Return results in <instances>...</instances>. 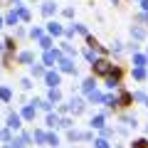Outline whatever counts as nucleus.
<instances>
[{
  "mask_svg": "<svg viewBox=\"0 0 148 148\" xmlns=\"http://www.w3.org/2000/svg\"><path fill=\"white\" fill-rule=\"evenodd\" d=\"M121 84H123V69L114 64V69L104 77V86H106V91H119Z\"/></svg>",
  "mask_w": 148,
  "mask_h": 148,
  "instance_id": "f257e3e1",
  "label": "nucleus"
},
{
  "mask_svg": "<svg viewBox=\"0 0 148 148\" xmlns=\"http://www.w3.org/2000/svg\"><path fill=\"white\" fill-rule=\"evenodd\" d=\"M111 69H114V62H111L109 57H99L91 64V74H94V77H106Z\"/></svg>",
  "mask_w": 148,
  "mask_h": 148,
  "instance_id": "f03ea898",
  "label": "nucleus"
},
{
  "mask_svg": "<svg viewBox=\"0 0 148 148\" xmlns=\"http://www.w3.org/2000/svg\"><path fill=\"white\" fill-rule=\"evenodd\" d=\"M57 69L62 74H72V77H79V69H77V64H74L72 57H67V54H62V59L57 62Z\"/></svg>",
  "mask_w": 148,
  "mask_h": 148,
  "instance_id": "7ed1b4c3",
  "label": "nucleus"
},
{
  "mask_svg": "<svg viewBox=\"0 0 148 148\" xmlns=\"http://www.w3.org/2000/svg\"><path fill=\"white\" fill-rule=\"evenodd\" d=\"M62 59V49H57V47H49V49H45L42 52V64L45 67H57V62Z\"/></svg>",
  "mask_w": 148,
  "mask_h": 148,
  "instance_id": "20e7f679",
  "label": "nucleus"
},
{
  "mask_svg": "<svg viewBox=\"0 0 148 148\" xmlns=\"http://www.w3.org/2000/svg\"><path fill=\"white\" fill-rule=\"evenodd\" d=\"M45 86H47V89H54V86H62V72H59V69H52L49 67L47 72H45Z\"/></svg>",
  "mask_w": 148,
  "mask_h": 148,
  "instance_id": "39448f33",
  "label": "nucleus"
},
{
  "mask_svg": "<svg viewBox=\"0 0 148 148\" xmlns=\"http://www.w3.org/2000/svg\"><path fill=\"white\" fill-rule=\"evenodd\" d=\"M67 106H69V114L79 116V114L86 111V96H72V99L67 101Z\"/></svg>",
  "mask_w": 148,
  "mask_h": 148,
  "instance_id": "423d86ee",
  "label": "nucleus"
},
{
  "mask_svg": "<svg viewBox=\"0 0 148 148\" xmlns=\"http://www.w3.org/2000/svg\"><path fill=\"white\" fill-rule=\"evenodd\" d=\"M22 121H25V119L20 116V111H8V116H5V126L10 128V131H20V128H22Z\"/></svg>",
  "mask_w": 148,
  "mask_h": 148,
  "instance_id": "0eeeda50",
  "label": "nucleus"
},
{
  "mask_svg": "<svg viewBox=\"0 0 148 148\" xmlns=\"http://www.w3.org/2000/svg\"><path fill=\"white\" fill-rule=\"evenodd\" d=\"M45 25H47V27H45L47 35H52V37H62V35H64V25H62L59 20H54V17H49Z\"/></svg>",
  "mask_w": 148,
  "mask_h": 148,
  "instance_id": "6e6552de",
  "label": "nucleus"
},
{
  "mask_svg": "<svg viewBox=\"0 0 148 148\" xmlns=\"http://www.w3.org/2000/svg\"><path fill=\"white\" fill-rule=\"evenodd\" d=\"M12 8H15V12L20 15V22H30L32 20V10L22 3V0H17V3H12Z\"/></svg>",
  "mask_w": 148,
  "mask_h": 148,
  "instance_id": "1a4fd4ad",
  "label": "nucleus"
},
{
  "mask_svg": "<svg viewBox=\"0 0 148 148\" xmlns=\"http://www.w3.org/2000/svg\"><path fill=\"white\" fill-rule=\"evenodd\" d=\"M40 12H42V15L49 20V17H54V15L59 12V5L54 3V0H45L42 5H40Z\"/></svg>",
  "mask_w": 148,
  "mask_h": 148,
  "instance_id": "9d476101",
  "label": "nucleus"
},
{
  "mask_svg": "<svg viewBox=\"0 0 148 148\" xmlns=\"http://www.w3.org/2000/svg\"><path fill=\"white\" fill-rule=\"evenodd\" d=\"M15 62L30 67V64L35 62V52H32V49H20V52H15Z\"/></svg>",
  "mask_w": 148,
  "mask_h": 148,
  "instance_id": "9b49d317",
  "label": "nucleus"
},
{
  "mask_svg": "<svg viewBox=\"0 0 148 148\" xmlns=\"http://www.w3.org/2000/svg\"><path fill=\"white\" fill-rule=\"evenodd\" d=\"M116 101H119V106H121V109H128V106L133 104V91L119 89V94H116Z\"/></svg>",
  "mask_w": 148,
  "mask_h": 148,
  "instance_id": "f8f14e48",
  "label": "nucleus"
},
{
  "mask_svg": "<svg viewBox=\"0 0 148 148\" xmlns=\"http://www.w3.org/2000/svg\"><path fill=\"white\" fill-rule=\"evenodd\" d=\"M20 116L25 119V121H32V119L37 116V106L32 104V101H25V104H22V109H20Z\"/></svg>",
  "mask_w": 148,
  "mask_h": 148,
  "instance_id": "ddd939ff",
  "label": "nucleus"
},
{
  "mask_svg": "<svg viewBox=\"0 0 148 148\" xmlns=\"http://www.w3.org/2000/svg\"><path fill=\"white\" fill-rule=\"evenodd\" d=\"M131 67H148V54L146 52H133L131 54Z\"/></svg>",
  "mask_w": 148,
  "mask_h": 148,
  "instance_id": "4468645a",
  "label": "nucleus"
},
{
  "mask_svg": "<svg viewBox=\"0 0 148 148\" xmlns=\"http://www.w3.org/2000/svg\"><path fill=\"white\" fill-rule=\"evenodd\" d=\"M67 138L69 141H91V131H74V128H69Z\"/></svg>",
  "mask_w": 148,
  "mask_h": 148,
  "instance_id": "2eb2a0df",
  "label": "nucleus"
},
{
  "mask_svg": "<svg viewBox=\"0 0 148 148\" xmlns=\"http://www.w3.org/2000/svg\"><path fill=\"white\" fill-rule=\"evenodd\" d=\"M146 35H148L146 25H133V27H131V40H136V42H143Z\"/></svg>",
  "mask_w": 148,
  "mask_h": 148,
  "instance_id": "dca6fc26",
  "label": "nucleus"
},
{
  "mask_svg": "<svg viewBox=\"0 0 148 148\" xmlns=\"http://www.w3.org/2000/svg\"><path fill=\"white\" fill-rule=\"evenodd\" d=\"M3 17H5V27H17V25H20V15L15 12V8H10Z\"/></svg>",
  "mask_w": 148,
  "mask_h": 148,
  "instance_id": "f3484780",
  "label": "nucleus"
},
{
  "mask_svg": "<svg viewBox=\"0 0 148 148\" xmlns=\"http://www.w3.org/2000/svg\"><path fill=\"white\" fill-rule=\"evenodd\" d=\"M45 72H47V67H45L42 62H32L30 64V77H35V79H42Z\"/></svg>",
  "mask_w": 148,
  "mask_h": 148,
  "instance_id": "a211bd4d",
  "label": "nucleus"
},
{
  "mask_svg": "<svg viewBox=\"0 0 148 148\" xmlns=\"http://www.w3.org/2000/svg\"><path fill=\"white\" fill-rule=\"evenodd\" d=\"M106 116H109V109H106L104 114H94V116H91V121H89V126H91V128H104Z\"/></svg>",
  "mask_w": 148,
  "mask_h": 148,
  "instance_id": "6ab92c4d",
  "label": "nucleus"
},
{
  "mask_svg": "<svg viewBox=\"0 0 148 148\" xmlns=\"http://www.w3.org/2000/svg\"><path fill=\"white\" fill-rule=\"evenodd\" d=\"M94 89H99V86H96V77L94 74H91V77H86L84 82H82V94H89V91H94Z\"/></svg>",
  "mask_w": 148,
  "mask_h": 148,
  "instance_id": "aec40b11",
  "label": "nucleus"
},
{
  "mask_svg": "<svg viewBox=\"0 0 148 148\" xmlns=\"http://www.w3.org/2000/svg\"><path fill=\"white\" fill-rule=\"evenodd\" d=\"M32 141H37V146H47V128H35Z\"/></svg>",
  "mask_w": 148,
  "mask_h": 148,
  "instance_id": "412c9836",
  "label": "nucleus"
},
{
  "mask_svg": "<svg viewBox=\"0 0 148 148\" xmlns=\"http://www.w3.org/2000/svg\"><path fill=\"white\" fill-rule=\"evenodd\" d=\"M59 49H62V54H67V57H72V59H77V57H79L77 47H74V45L69 42V40H64V42H62V47H59Z\"/></svg>",
  "mask_w": 148,
  "mask_h": 148,
  "instance_id": "4be33fe9",
  "label": "nucleus"
},
{
  "mask_svg": "<svg viewBox=\"0 0 148 148\" xmlns=\"http://www.w3.org/2000/svg\"><path fill=\"white\" fill-rule=\"evenodd\" d=\"M121 123L128 126V128H136L138 126V119H136V114H128V111H126V114H121Z\"/></svg>",
  "mask_w": 148,
  "mask_h": 148,
  "instance_id": "5701e85b",
  "label": "nucleus"
},
{
  "mask_svg": "<svg viewBox=\"0 0 148 148\" xmlns=\"http://www.w3.org/2000/svg\"><path fill=\"white\" fill-rule=\"evenodd\" d=\"M131 77L136 82H143V79H148V69L146 67H131Z\"/></svg>",
  "mask_w": 148,
  "mask_h": 148,
  "instance_id": "b1692460",
  "label": "nucleus"
},
{
  "mask_svg": "<svg viewBox=\"0 0 148 148\" xmlns=\"http://www.w3.org/2000/svg\"><path fill=\"white\" fill-rule=\"evenodd\" d=\"M47 99L52 101V104H59V101L64 99V94H62V89H59V86H54V89H47Z\"/></svg>",
  "mask_w": 148,
  "mask_h": 148,
  "instance_id": "393cba45",
  "label": "nucleus"
},
{
  "mask_svg": "<svg viewBox=\"0 0 148 148\" xmlns=\"http://www.w3.org/2000/svg\"><path fill=\"white\" fill-rule=\"evenodd\" d=\"M45 126H47V128L59 126V114H57V111H49L47 116H45Z\"/></svg>",
  "mask_w": 148,
  "mask_h": 148,
  "instance_id": "a878e982",
  "label": "nucleus"
},
{
  "mask_svg": "<svg viewBox=\"0 0 148 148\" xmlns=\"http://www.w3.org/2000/svg\"><path fill=\"white\" fill-rule=\"evenodd\" d=\"M0 101L3 104H8V101H12V89L5 84H0Z\"/></svg>",
  "mask_w": 148,
  "mask_h": 148,
  "instance_id": "bb28decb",
  "label": "nucleus"
},
{
  "mask_svg": "<svg viewBox=\"0 0 148 148\" xmlns=\"http://www.w3.org/2000/svg\"><path fill=\"white\" fill-rule=\"evenodd\" d=\"M37 45H40L42 52H45V49H49V47H52V35H42L40 40H37Z\"/></svg>",
  "mask_w": 148,
  "mask_h": 148,
  "instance_id": "cd10ccee",
  "label": "nucleus"
},
{
  "mask_svg": "<svg viewBox=\"0 0 148 148\" xmlns=\"http://www.w3.org/2000/svg\"><path fill=\"white\" fill-rule=\"evenodd\" d=\"M72 126H74V119L67 116V114H62V116H59V128H67V131H69Z\"/></svg>",
  "mask_w": 148,
  "mask_h": 148,
  "instance_id": "c85d7f7f",
  "label": "nucleus"
},
{
  "mask_svg": "<svg viewBox=\"0 0 148 148\" xmlns=\"http://www.w3.org/2000/svg\"><path fill=\"white\" fill-rule=\"evenodd\" d=\"M27 35H30L32 40H40L42 35H47V30H45V27H30V30H27Z\"/></svg>",
  "mask_w": 148,
  "mask_h": 148,
  "instance_id": "c756f323",
  "label": "nucleus"
},
{
  "mask_svg": "<svg viewBox=\"0 0 148 148\" xmlns=\"http://www.w3.org/2000/svg\"><path fill=\"white\" fill-rule=\"evenodd\" d=\"M123 49H126V47H123V42H121V40H114V42L109 45V52H114V54H121Z\"/></svg>",
  "mask_w": 148,
  "mask_h": 148,
  "instance_id": "7c9ffc66",
  "label": "nucleus"
},
{
  "mask_svg": "<svg viewBox=\"0 0 148 148\" xmlns=\"http://www.w3.org/2000/svg\"><path fill=\"white\" fill-rule=\"evenodd\" d=\"M0 141H3V143H10L12 141V131H10V128H0Z\"/></svg>",
  "mask_w": 148,
  "mask_h": 148,
  "instance_id": "2f4dec72",
  "label": "nucleus"
},
{
  "mask_svg": "<svg viewBox=\"0 0 148 148\" xmlns=\"http://www.w3.org/2000/svg\"><path fill=\"white\" fill-rule=\"evenodd\" d=\"M47 146H49V148H52V146H59V136H57V133L47 131Z\"/></svg>",
  "mask_w": 148,
  "mask_h": 148,
  "instance_id": "473e14b6",
  "label": "nucleus"
},
{
  "mask_svg": "<svg viewBox=\"0 0 148 148\" xmlns=\"http://www.w3.org/2000/svg\"><path fill=\"white\" fill-rule=\"evenodd\" d=\"M94 148H111V146H109V138H104V136L94 138Z\"/></svg>",
  "mask_w": 148,
  "mask_h": 148,
  "instance_id": "72a5a7b5",
  "label": "nucleus"
},
{
  "mask_svg": "<svg viewBox=\"0 0 148 148\" xmlns=\"http://www.w3.org/2000/svg\"><path fill=\"white\" fill-rule=\"evenodd\" d=\"M3 45H5L8 52H15V47H17V45H15V37H5V40H3Z\"/></svg>",
  "mask_w": 148,
  "mask_h": 148,
  "instance_id": "f704fd0d",
  "label": "nucleus"
},
{
  "mask_svg": "<svg viewBox=\"0 0 148 148\" xmlns=\"http://www.w3.org/2000/svg\"><path fill=\"white\" fill-rule=\"evenodd\" d=\"M12 37H15V40H25V37H27V30H25L22 25H17V27H15V35H12Z\"/></svg>",
  "mask_w": 148,
  "mask_h": 148,
  "instance_id": "c9c22d12",
  "label": "nucleus"
},
{
  "mask_svg": "<svg viewBox=\"0 0 148 148\" xmlns=\"http://www.w3.org/2000/svg\"><path fill=\"white\" fill-rule=\"evenodd\" d=\"M32 86H35V84H32V79H30V77H25V79H20V89H22V91H30Z\"/></svg>",
  "mask_w": 148,
  "mask_h": 148,
  "instance_id": "e433bc0d",
  "label": "nucleus"
},
{
  "mask_svg": "<svg viewBox=\"0 0 148 148\" xmlns=\"http://www.w3.org/2000/svg\"><path fill=\"white\" fill-rule=\"evenodd\" d=\"M131 148H148V138H136L131 143Z\"/></svg>",
  "mask_w": 148,
  "mask_h": 148,
  "instance_id": "4c0bfd02",
  "label": "nucleus"
},
{
  "mask_svg": "<svg viewBox=\"0 0 148 148\" xmlns=\"http://www.w3.org/2000/svg\"><path fill=\"white\" fill-rule=\"evenodd\" d=\"M146 91H133V101H138V104H143V101H146Z\"/></svg>",
  "mask_w": 148,
  "mask_h": 148,
  "instance_id": "58836bf2",
  "label": "nucleus"
},
{
  "mask_svg": "<svg viewBox=\"0 0 148 148\" xmlns=\"http://www.w3.org/2000/svg\"><path fill=\"white\" fill-rule=\"evenodd\" d=\"M138 49H141V47H138V42H136V40H131V42L126 45V52H131V54H133V52H138Z\"/></svg>",
  "mask_w": 148,
  "mask_h": 148,
  "instance_id": "ea45409f",
  "label": "nucleus"
},
{
  "mask_svg": "<svg viewBox=\"0 0 148 148\" xmlns=\"http://www.w3.org/2000/svg\"><path fill=\"white\" fill-rule=\"evenodd\" d=\"M74 27H77V32H79V35H89V30H86V25H82V22H74Z\"/></svg>",
  "mask_w": 148,
  "mask_h": 148,
  "instance_id": "a19ab883",
  "label": "nucleus"
},
{
  "mask_svg": "<svg viewBox=\"0 0 148 148\" xmlns=\"http://www.w3.org/2000/svg\"><path fill=\"white\" fill-rule=\"evenodd\" d=\"M136 20H138V22H143V25L148 27V12H138V15H136Z\"/></svg>",
  "mask_w": 148,
  "mask_h": 148,
  "instance_id": "79ce46f5",
  "label": "nucleus"
},
{
  "mask_svg": "<svg viewBox=\"0 0 148 148\" xmlns=\"http://www.w3.org/2000/svg\"><path fill=\"white\" fill-rule=\"evenodd\" d=\"M62 15H64V17H74V8H64Z\"/></svg>",
  "mask_w": 148,
  "mask_h": 148,
  "instance_id": "37998d69",
  "label": "nucleus"
},
{
  "mask_svg": "<svg viewBox=\"0 0 148 148\" xmlns=\"http://www.w3.org/2000/svg\"><path fill=\"white\" fill-rule=\"evenodd\" d=\"M141 10H143V12H148V0H141Z\"/></svg>",
  "mask_w": 148,
  "mask_h": 148,
  "instance_id": "c03bdc74",
  "label": "nucleus"
},
{
  "mask_svg": "<svg viewBox=\"0 0 148 148\" xmlns=\"http://www.w3.org/2000/svg\"><path fill=\"white\" fill-rule=\"evenodd\" d=\"M3 27H5V17L0 15V30H3Z\"/></svg>",
  "mask_w": 148,
  "mask_h": 148,
  "instance_id": "a18cd8bd",
  "label": "nucleus"
},
{
  "mask_svg": "<svg viewBox=\"0 0 148 148\" xmlns=\"http://www.w3.org/2000/svg\"><path fill=\"white\" fill-rule=\"evenodd\" d=\"M3 52H5V45H3V40H0V54H3Z\"/></svg>",
  "mask_w": 148,
  "mask_h": 148,
  "instance_id": "49530a36",
  "label": "nucleus"
},
{
  "mask_svg": "<svg viewBox=\"0 0 148 148\" xmlns=\"http://www.w3.org/2000/svg\"><path fill=\"white\" fill-rule=\"evenodd\" d=\"M109 3H114V5H119V3H121V0H109Z\"/></svg>",
  "mask_w": 148,
  "mask_h": 148,
  "instance_id": "de8ad7c7",
  "label": "nucleus"
},
{
  "mask_svg": "<svg viewBox=\"0 0 148 148\" xmlns=\"http://www.w3.org/2000/svg\"><path fill=\"white\" fill-rule=\"evenodd\" d=\"M3 148H12V143H5V146H3Z\"/></svg>",
  "mask_w": 148,
  "mask_h": 148,
  "instance_id": "09e8293b",
  "label": "nucleus"
},
{
  "mask_svg": "<svg viewBox=\"0 0 148 148\" xmlns=\"http://www.w3.org/2000/svg\"><path fill=\"white\" fill-rule=\"evenodd\" d=\"M143 106H146V109H148V96H146V101H143Z\"/></svg>",
  "mask_w": 148,
  "mask_h": 148,
  "instance_id": "8fccbe9b",
  "label": "nucleus"
},
{
  "mask_svg": "<svg viewBox=\"0 0 148 148\" xmlns=\"http://www.w3.org/2000/svg\"><path fill=\"white\" fill-rule=\"evenodd\" d=\"M52 148H59V146H52Z\"/></svg>",
  "mask_w": 148,
  "mask_h": 148,
  "instance_id": "3c124183",
  "label": "nucleus"
},
{
  "mask_svg": "<svg viewBox=\"0 0 148 148\" xmlns=\"http://www.w3.org/2000/svg\"><path fill=\"white\" fill-rule=\"evenodd\" d=\"M136 3H141V0H136Z\"/></svg>",
  "mask_w": 148,
  "mask_h": 148,
  "instance_id": "603ef678",
  "label": "nucleus"
},
{
  "mask_svg": "<svg viewBox=\"0 0 148 148\" xmlns=\"http://www.w3.org/2000/svg\"><path fill=\"white\" fill-rule=\"evenodd\" d=\"M12 3H17V0H12Z\"/></svg>",
  "mask_w": 148,
  "mask_h": 148,
  "instance_id": "864d4df0",
  "label": "nucleus"
}]
</instances>
